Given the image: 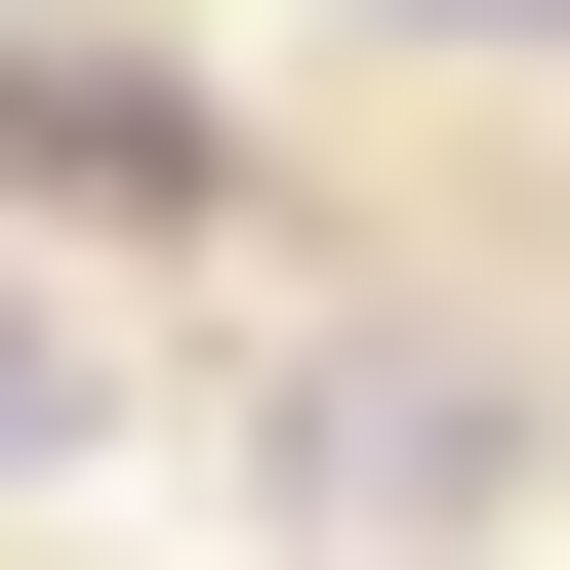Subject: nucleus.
I'll return each mask as SVG.
<instances>
[{
    "mask_svg": "<svg viewBox=\"0 0 570 570\" xmlns=\"http://www.w3.org/2000/svg\"><path fill=\"white\" fill-rule=\"evenodd\" d=\"M489 489H530V407H489L449 326H367V367L285 407V530H489Z\"/></svg>",
    "mask_w": 570,
    "mask_h": 570,
    "instance_id": "1",
    "label": "nucleus"
},
{
    "mask_svg": "<svg viewBox=\"0 0 570 570\" xmlns=\"http://www.w3.org/2000/svg\"><path fill=\"white\" fill-rule=\"evenodd\" d=\"M0 164H41V204H204V82H164V41H0Z\"/></svg>",
    "mask_w": 570,
    "mask_h": 570,
    "instance_id": "2",
    "label": "nucleus"
},
{
    "mask_svg": "<svg viewBox=\"0 0 570 570\" xmlns=\"http://www.w3.org/2000/svg\"><path fill=\"white\" fill-rule=\"evenodd\" d=\"M41 449H82V326H41V285H0V489H41Z\"/></svg>",
    "mask_w": 570,
    "mask_h": 570,
    "instance_id": "3",
    "label": "nucleus"
}]
</instances>
